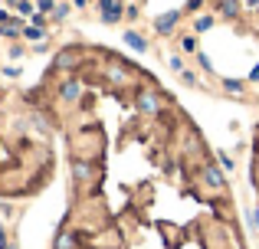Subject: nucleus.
Wrapping results in <instances>:
<instances>
[{"instance_id":"nucleus-1","label":"nucleus","mask_w":259,"mask_h":249,"mask_svg":"<svg viewBox=\"0 0 259 249\" xmlns=\"http://www.w3.org/2000/svg\"><path fill=\"white\" fill-rule=\"evenodd\" d=\"M135 109H138L141 115H158L161 112V95L154 89H141L138 95H135Z\"/></svg>"},{"instance_id":"nucleus-2","label":"nucleus","mask_w":259,"mask_h":249,"mask_svg":"<svg viewBox=\"0 0 259 249\" xmlns=\"http://www.w3.org/2000/svg\"><path fill=\"white\" fill-rule=\"evenodd\" d=\"M200 177H203V184H207L210 190H223V184H227V180H223V171L217 164H203Z\"/></svg>"},{"instance_id":"nucleus-3","label":"nucleus","mask_w":259,"mask_h":249,"mask_svg":"<svg viewBox=\"0 0 259 249\" xmlns=\"http://www.w3.org/2000/svg\"><path fill=\"white\" fill-rule=\"evenodd\" d=\"M177 23H181V10H167V13H161V17L154 20V30H158L161 36H167V33H174Z\"/></svg>"},{"instance_id":"nucleus-4","label":"nucleus","mask_w":259,"mask_h":249,"mask_svg":"<svg viewBox=\"0 0 259 249\" xmlns=\"http://www.w3.org/2000/svg\"><path fill=\"white\" fill-rule=\"evenodd\" d=\"M99 7H102L105 23H118L121 20V0H99Z\"/></svg>"},{"instance_id":"nucleus-5","label":"nucleus","mask_w":259,"mask_h":249,"mask_svg":"<svg viewBox=\"0 0 259 249\" xmlns=\"http://www.w3.org/2000/svg\"><path fill=\"white\" fill-rule=\"evenodd\" d=\"M125 43L132 46L135 53H145L148 49V43H145V36H141V33H135V30H125Z\"/></svg>"},{"instance_id":"nucleus-6","label":"nucleus","mask_w":259,"mask_h":249,"mask_svg":"<svg viewBox=\"0 0 259 249\" xmlns=\"http://www.w3.org/2000/svg\"><path fill=\"white\" fill-rule=\"evenodd\" d=\"M220 13H223L227 20L240 17V0H223V4H220Z\"/></svg>"},{"instance_id":"nucleus-7","label":"nucleus","mask_w":259,"mask_h":249,"mask_svg":"<svg viewBox=\"0 0 259 249\" xmlns=\"http://www.w3.org/2000/svg\"><path fill=\"white\" fill-rule=\"evenodd\" d=\"M213 23H217V20L210 17V13H203V17H197V20H194V30H197V33H207Z\"/></svg>"},{"instance_id":"nucleus-8","label":"nucleus","mask_w":259,"mask_h":249,"mask_svg":"<svg viewBox=\"0 0 259 249\" xmlns=\"http://www.w3.org/2000/svg\"><path fill=\"white\" fill-rule=\"evenodd\" d=\"M223 89L233 92V95H240V92H243V82H240V79H223Z\"/></svg>"},{"instance_id":"nucleus-9","label":"nucleus","mask_w":259,"mask_h":249,"mask_svg":"<svg viewBox=\"0 0 259 249\" xmlns=\"http://www.w3.org/2000/svg\"><path fill=\"white\" fill-rule=\"evenodd\" d=\"M217 154H220V167L223 171H233V158H230L227 151H217Z\"/></svg>"},{"instance_id":"nucleus-10","label":"nucleus","mask_w":259,"mask_h":249,"mask_svg":"<svg viewBox=\"0 0 259 249\" xmlns=\"http://www.w3.org/2000/svg\"><path fill=\"white\" fill-rule=\"evenodd\" d=\"M181 49H184V53H194V49H197V39H194V36H184V39H181Z\"/></svg>"},{"instance_id":"nucleus-11","label":"nucleus","mask_w":259,"mask_h":249,"mask_svg":"<svg viewBox=\"0 0 259 249\" xmlns=\"http://www.w3.org/2000/svg\"><path fill=\"white\" fill-rule=\"evenodd\" d=\"M246 220H249V226H253V230H259V207H256V210H249V213H246Z\"/></svg>"},{"instance_id":"nucleus-12","label":"nucleus","mask_w":259,"mask_h":249,"mask_svg":"<svg viewBox=\"0 0 259 249\" xmlns=\"http://www.w3.org/2000/svg\"><path fill=\"white\" fill-rule=\"evenodd\" d=\"M197 59H200V66H203V69H207V72H213V63H210V56H207V53H200V56H197Z\"/></svg>"},{"instance_id":"nucleus-13","label":"nucleus","mask_w":259,"mask_h":249,"mask_svg":"<svg viewBox=\"0 0 259 249\" xmlns=\"http://www.w3.org/2000/svg\"><path fill=\"white\" fill-rule=\"evenodd\" d=\"M171 69L174 72H184V59L181 56H171Z\"/></svg>"},{"instance_id":"nucleus-14","label":"nucleus","mask_w":259,"mask_h":249,"mask_svg":"<svg viewBox=\"0 0 259 249\" xmlns=\"http://www.w3.org/2000/svg\"><path fill=\"white\" fill-rule=\"evenodd\" d=\"M181 79H184V82H187V85H197V76H194V72H187V69L181 72Z\"/></svg>"},{"instance_id":"nucleus-15","label":"nucleus","mask_w":259,"mask_h":249,"mask_svg":"<svg viewBox=\"0 0 259 249\" xmlns=\"http://www.w3.org/2000/svg\"><path fill=\"white\" fill-rule=\"evenodd\" d=\"M26 36H30V39H39V36H43V30H39V26H30V30H26Z\"/></svg>"},{"instance_id":"nucleus-16","label":"nucleus","mask_w":259,"mask_h":249,"mask_svg":"<svg viewBox=\"0 0 259 249\" xmlns=\"http://www.w3.org/2000/svg\"><path fill=\"white\" fill-rule=\"evenodd\" d=\"M249 79H253V82H259V63L253 66V69H249Z\"/></svg>"},{"instance_id":"nucleus-17","label":"nucleus","mask_w":259,"mask_h":249,"mask_svg":"<svg viewBox=\"0 0 259 249\" xmlns=\"http://www.w3.org/2000/svg\"><path fill=\"white\" fill-rule=\"evenodd\" d=\"M200 4H207V0H187V10H197Z\"/></svg>"},{"instance_id":"nucleus-18","label":"nucleus","mask_w":259,"mask_h":249,"mask_svg":"<svg viewBox=\"0 0 259 249\" xmlns=\"http://www.w3.org/2000/svg\"><path fill=\"white\" fill-rule=\"evenodd\" d=\"M246 4H249V7H259V0H246Z\"/></svg>"},{"instance_id":"nucleus-19","label":"nucleus","mask_w":259,"mask_h":249,"mask_svg":"<svg viewBox=\"0 0 259 249\" xmlns=\"http://www.w3.org/2000/svg\"><path fill=\"white\" fill-rule=\"evenodd\" d=\"M256 151H259V134H256Z\"/></svg>"}]
</instances>
